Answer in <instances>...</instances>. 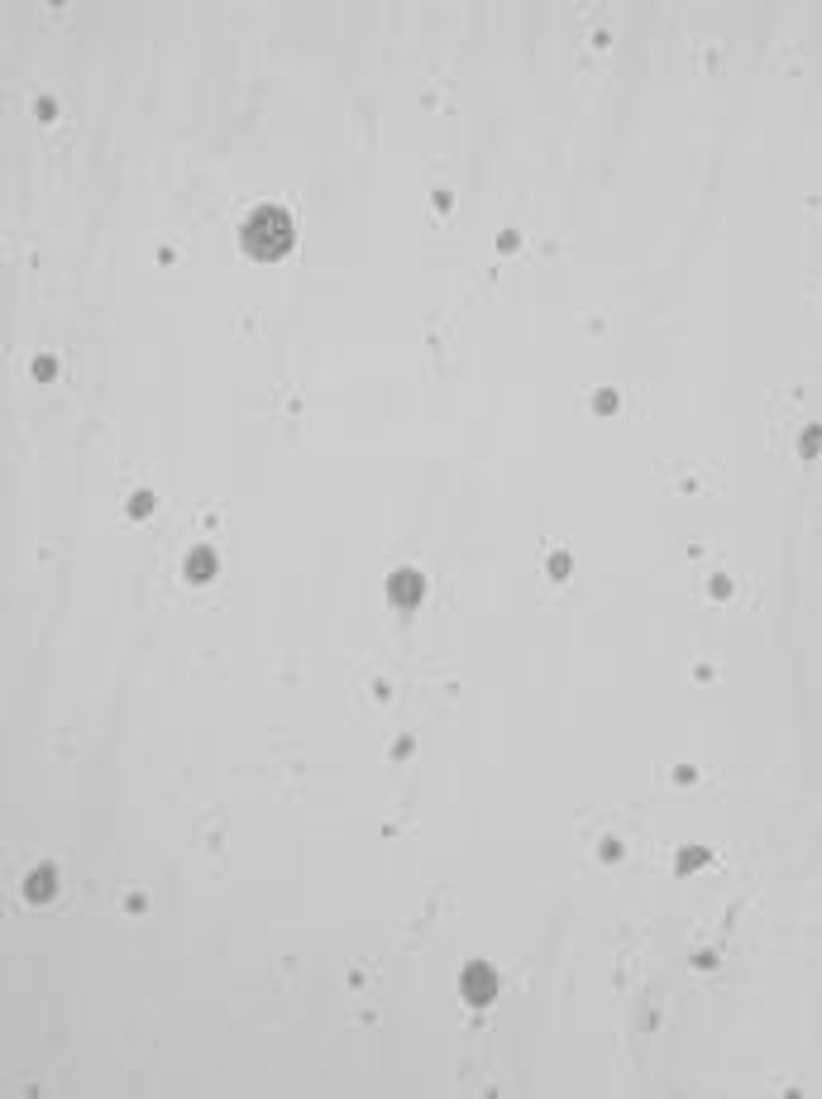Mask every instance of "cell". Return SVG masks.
<instances>
[{"label":"cell","instance_id":"cell-1","mask_svg":"<svg viewBox=\"0 0 822 1099\" xmlns=\"http://www.w3.org/2000/svg\"><path fill=\"white\" fill-rule=\"evenodd\" d=\"M239 244H244V254L259 263H273L282 254H292V244H297V225H292V211L287 206H254L249 220H244V230H239Z\"/></svg>","mask_w":822,"mask_h":1099},{"label":"cell","instance_id":"cell-2","mask_svg":"<svg viewBox=\"0 0 822 1099\" xmlns=\"http://www.w3.org/2000/svg\"><path fill=\"white\" fill-rule=\"evenodd\" d=\"M464 994H469L474 1004L493 999V975H488V966H474V970H469V980H464Z\"/></svg>","mask_w":822,"mask_h":1099},{"label":"cell","instance_id":"cell-3","mask_svg":"<svg viewBox=\"0 0 822 1099\" xmlns=\"http://www.w3.org/2000/svg\"><path fill=\"white\" fill-rule=\"evenodd\" d=\"M416 588H421L416 579H392V598H397V603H411V598H416Z\"/></svg>","mask_w":822,"mask_h":1099},{"label":"cell","instance_id":"cell-4","mask_svg":"<svg viewBox=\"0 0 822 1099\" xmlns=\"http://www.w3.org/2000/svg\"><path fill=\"white\" fill-rule=\"evenodd\" d=\"M211 574V555H196L192 560V579H206Z\"/></svg>","mask_w":822,"mask_h":1099}]
</instances>
